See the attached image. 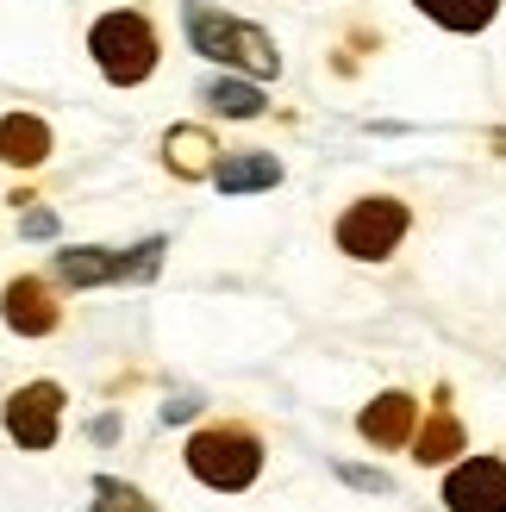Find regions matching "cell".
<instances>
[{"instance_id":"cell-1","label":"cell","mask_w":506,"mask_h":512,"mask_svg":"<svg viewBox=\"0 0 506 512\" xmlns=\"http://www.w3.org/2000/svg\"><path fill=\"white\" fill-rule=\"evenodd\" d=\"M182 25H188V44L200 50V57H213V63H225V69H244V75H257V82H269V75L282 69L269 32H257V25H244V19H232V13L207 7V0H188V7H182Z\"/></svg>"},{"instance_id":"cell-2","label":"cell","mask_w":506,"mask_h":512,"mask_svg":"<svg viewBox=\"0 0 506 512\" xmlns=\"http://www.w3.org/2000/svg\"><path fill=\"white\" fill-rule=\"evenodd\" d=\"M88 50L113 88H132L157 69V32H150L144 13H100L88 32Z\"/></svg>"},{"instance_id":"cell-3","label":"cell","mask_w":506,"mask_h":512,"mask_svg":"<svg viewBox=\"0 0 506 512\" xmlns=\"http://www.w3.org/2000/svg\"><path fill=\"white\" fill-rule=\"evenodd\" d=\"M188 469H194V481H207L219 494H244L263 469V444L238 425H213L200 438H188Z\"/></svg>"},{"instance_id":"cell-4","label":"cell","mask_w":506,"mask_h":512,"mask_svg":"<svg viewBox=\"0 0 506 512\" xmlns=\"http://www.w3.org/2000/svg\"><path fill=\"white\" fill-rule=\"evenodd\" d=\"M400 238H407V207L394 194H369L338 219V250L357 256V263H382L400 250Z\"/></svg>"},{"instance_id":"cell-5","label":"cell","mask_w":506,"mask_h":512,"mask_svg":"<svg viewBox=\"0 0 506 512\" xmlns=\"http://www.w3.org/2000/svg\"><path fill=\"white\" fill-rule=\"evenodd\" d=\"M169 238H144L138 250H57V275L69 288H94V281H150L163 269Z\"/></svg>"},{"instance_id":"cell-6","label":"cell","mask_w":506,"mask_h":512,"mask_svg":"<svg viewBox=\"0 0 506 512\" xmlns=\"http://www.w3.org/2000/svg\"><path fill=\"white\" fill-rule=\"evenodd\" d=\"M57 419H63V388L57 381H32L7 400V431L19 450H50L57 444Z\"/></svg>"},{"instance_id":"cell-7","label":"cell","mask_w":506,"mask_h":512,"mask_svg":"<svg viewBox=\"0 0 506 512\" xmlns=\"http://www.w3.org/2000/svg\"><path fill=\"white\" fill-rule=\"evenodd\" d=\"M444 506L450 512H506V463H494V456L457 463L444 481Z\"/></svg>"},{"instance_id":"cell-8","label":"cell","mask_w":506,"mask_h":512,"mask_svg":"<svg viewBox=\"0 0 506 512\" xmlns=\"http://www.w3.org/2000/svg\"><path fill=\"white\" fill-rule=\"evenodd\" d=\"M357 431H363L375 450L413 444V438H419V400H413V394H382V400H369L363 419H357Z\"/></svg>"},{"instance_id":"cell-9","label":"cell","mask_w":506,"mask_h":512,"mask_svg":"<svg viewBox=\"0 0 506 512\" xmlns=\"http://www.w3.org/2000/svg\"><path fill=\"white\" fill-rule=\"evenodd\" d=\"M0 313H7V325L25 331V338H44V331L57 325V300L44 294V281H38V275H25V281H13V288H7Z\"/></svg>"},{"instance_id":"cell-10","label":"cell","mask_w":506,"mask_h":512,"mask_svg":"<svg viewBox=\"0 0 506 512\" xmlns=\"http://www.w3.org/2000/svg\"><path fill=\"white\" fill-rule=\"evenodd\" d=\"M50 157V125L32 119V113H7L0 119V163H13V169H32Z\"/></svg>"},{"instance_id":"cell-11","label":"cell","mask_w":506,"mask_h":512,"mask_svg":"<svg viewBox=\"0 0 506 512\" xmlns=\"http://www.w3.org/2000/svg\"><path fill=\"white\" fill-rule=\"evenodd\" d=\"M213 182H219L225 194H257V188H275V182H282V163L263 157V150H232V157H219Z\"/></svg>"},{"instance_id":"cell-12","label":"cell","mask_w":506,"mask_h":512,"mask_svg":"<svg viewBox=\"0 0 506 512\" xmlns=\"http://www.w3.org/2000/svg\"><path fill=\"white\" fill-rule=\"evenodd\" d=\"M457 450H463V425H457V413H450V406H438V413L419 425L413 456H419V463H450Z\"/></svg>"},{"instance_id":"cell-13","label":"cell","mask_w":506,"mask_h":512,"mask_svg":"<svg viewBox=\"0 0 506 512\" xmlns=\"http://www.w3.org/2000/svg\"><path fill=\"white\" fill-rule=\"evenodd\" d=\"M413 7H419L425 19L450 25V32H482V25L500 13V0H413Z\"/></svg>"},{"instance_id":"cell-14","label":"cell","mask_w":506,"mask_h":512,"mask_svg":"<svg viewBox=\"0 0 506 512\" xmlns=\"http://www.w3.org/2000/svg\"><path fill=\"white\" fill-rule=\"evenodd\" d=\"M200 100H207L213 113H225V119H257L263 113V88H250V82H207L200 88Z\"/></svg>"},{"instance_id":"cell-15","label":"cell","mask_w":506,"mask_h":512,"mask_svg":"<svg viewBox=\"0 0 506 512\" xmlns=\"http://www.w3.org/2000/svg\"><path fill=\"white\" fill-rule=\"evenodd\" d=\"M207 150H213V144H207V132H194V125H182V132H169V163L182 169V175H213L219 163L207 157Z\"/></svg>"},{"instance_id":"cell-16","label":"cell","mask_w":506,"mask_h":512,"mask_svg":"<svg viewBox=\"0 0 506 512\" xmlns=\"http://www.w3.org/2000/svg\"><path fill=\"white\" fill-rule=\"evenodd\" d=\"M94 512H157L138 488H125L119 475H94Z\"/></svg>"},{"instance_id":"cell-17","label":"cell","mask_w":506,"mask_h":512,"mask_svg":"<svg viewBox=\"0 0 506 512\" xmlns=\"http://www.w3.org/2000/svg\"><path fill=\"white\" fill-rule=\"evenodd\" d=\"M338 475H344V481H350V488H369V494H394V481H388V475H382V469H350V463H344V469H338Z\"/></svg>"},{"instance_id":"cell-18","label":"cell","mask_w":506,"mask_h":512,"mask_svg":"<svg viewBox=\"0 0 506 512\" xmlns=\"http://www.w3.org/2000/svg\"><path fill=\"white\" fill-rule=\"evenodd\" d=\"M19 232H25V238H57V213H50V207H32V213L19 219Z\"/></svg>"},{"instance_id":"cell-19","label":"cell","mask_w":506,"mask_h":512,"mask_svg":"<svg viewBox=\"0 0 506 512\" xmlns=\"http://www.w3.org/2000/svg\"><path fill=\"white\" fill-rule=\"evenodd\" d=\"M194 406H200V400H194V394H182V400H163V419H169V425H175V419H188V413H194Z\"/></svg>"}]
</instances>
